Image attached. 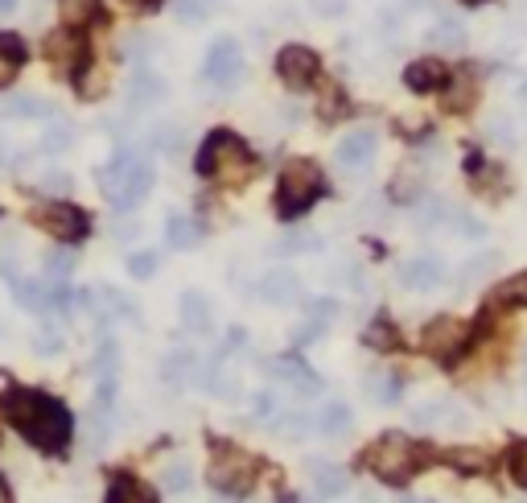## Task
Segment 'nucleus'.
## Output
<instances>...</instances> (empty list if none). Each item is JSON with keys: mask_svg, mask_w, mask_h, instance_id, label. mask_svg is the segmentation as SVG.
Returning <instances> with one entry per match:
<instances>
[{"mask_svg": "<svg viewBox=\"0 0 527 503\" xmlns=\"http://www.w3.org/2000/svg\"><path fill=\"white\" fill-rule=\"evenodd\" d=\"M367 466L379 483L388 487H404L416 471H425V450L412 446L404 433H383V438L367 450Z\"/></svg>", "mask_w": 527, "mask_h": 503, "instance_id": "39448f33", "label": "nucleus"}, {"mask_svg": "<svg viewBox=\"0 0 527 503\" xmlns=\"http://www.w3.org/2000/svg\"><path fill=\"white\" fill-rule=\"evenodd\" d=\"M445 281V264L437 256H412L400 264V285L404 289H416V293H429Z\"/></svg>", "mask_w": 527, "mask_h": 503, "instance_id": "ddd939ff", "label": "nucleus"}, {"mask_svg": "<svg viewBox=\"0 0 527 503\" xmlns=\"http://www.w3.org/2000/svg\"><path fill=\"white\" fill-rule=\"evenodd\" d=\"M33 223H38L42 231H50V236L62 240V244H79L91 231L87 211H79L75 203H42L38 211H33Z\"/></svg>", "mask_w": 527, "mask_h": 503, "instance_id": "1a4fd4ad", "label": "nucleus"}, {"mask_svg": "<svg viewBox=\"0 0 527 503\" xmlns=\"http://www.w3.org/2000/svg\"><path fill=\"white\" fill-rule=\"evenodd\" d=\"M441 104L445 112H466L474 104V95H478V75H474V66H462V71H449V79L441 83Z\"/></svg>", "mask_w": 527, "mask_h": 503, "instance_id": "4468645a", "label": "nucleus"}, {"mask_svg": "<svg viewBox=\"0 0 527 503\" xmlns=\"http://www.w3.org/2000/svg\"><path fill=\"white\" fill-rule=\"evenodd\" d=\"M445 79H449V66H445L441 58H416V62H408V71H404V83H408L416 95L441 91Z\"/></svg>", "mask_w": 527, "mask_h": 503, "instance_id": "dca6fc26", "label": "nucleus"}, {"mask_svg": "<svg viewBox=\"0 0 527 503\" xmlns=\"http://www.w3.org/2000/svg\"><path fill=\"white\" fill-rule=\"evenodd\" d=\"M276 75H280V83H289L293 91H305V87L318 83L322 58L313 54L309 46H285V50L276 54Z\"/></svg>", "mask_w": 527, "mask_h": 503, "instance_id": "9d476101", "label": "nucleus"}, {"mask_svg": "<svg viewBox=\"0 0 527 503\" xmlns=\"http://www.w3.org/2000/svg\"><path fill=\"white\" fill-rule=\"evenodd\" d=\"M70 141H75V132H70V124H66V120H58L54 128H46L42 149H46V153H62V149H70Z\"/></svg>", "mask_w": 527, "mask_h": 503, "instance_id": "f704fd0d", "label": "nucleus"}, {"mask_svg": "<svg viewBox=\"0 0 527 503\" xmlns=\"http://www.w3.org/2000/svg\"><path fill=\"white\" fill-rule=\"evenodd\" d=\"M165 79L161 75H153V71H136L132 75V83H128V104L132 108H153V104H161L165 99Z\"/></svg>", "mask_w": 527, "mask_h": 503, "instance_id": "a211bd4d", "label": "nucleus"}, {"mask_svg": "<svg viewBox=\"0 0 527 503\" xmlns=\"http://www.w3.org/2000/svg\"><path fill=\"white\" fill-rule=\"evenodd\" d=\"M462 5H470V9H478V5H486V0H462Z\"/></svg>", "mask_w": 527, "mask_h": 503, "instance_id": "a18cd8bd", "label": "nucleus"}, {"mask_svg": "<svg viewBox=\"0 0 527 503\" xmlns=\"http://www.w3.org/2000/svg\"><path fill=\"white\" fill-rule=\"evenodd\" d=\"M260 475V462L243 450H231V446H215V462H210V483L223 495H248L252 483Z\"/></svg>", "mask_w": 527, "mask_h": 503, "instance_id": "423d86ee", "label": "nucleus"}, {"mask_svg": "<svg viewBox=\"0 0 527 503\" xmlns=\"http://www.w3.org/2000/svg\"><path fill=\"white\" fill-rule=\"evenodd\" d=\"M25 42L17 38V33H0V87H9L21 71V62H25Z\"/></svg>", "mask_w": 527, "mask_h": 503, "instance_id": "412c9836", "label": "nucleus"}, {"mask_svg": "<svg viewBox=\"0 0 527 503\" xmlns=\"http://www.w3.org/2000/svg\"><path fill=\"white\" fill-rule=\"evenodd\" d=\"M268 372H272V376H280V384L297 388L301 396H305V392H318V376H313L301 359H280V363H272V367H268Z\"/></svg>", "mask_w": 527, "mask_h": 503, "instance_id": "6ab92c4d", "label": "nucleus"}, {"mask_svg": "<svg viewBox=\"0 0 527 503\" xmlns=\"http://www.w3.org/2000/svg\"><path fill=\"white\" fill-rule=\"evenodd\" d=\"M305 417H276L272 421V433H276V438H301V433H305Z\"/></svg>", "mask_w": 527, "mask_h": 503, "instance_id": "58836bf2", "label": "nucleus"}, {"mask_svg": "<svg viewBox=\"0 0 527 503\" xmlns=\"http://www.w3.org/2000/svg\"><path fill=\"white\" fill-rule=\"evenodd\" d=\"M470 339H474V326H466L462 318H433L425 326V334H420V347L437 363H458L466 355Z\"/></svg>", "mask_w": 527, "mask_h": 503, "instance_id": "0eeeda50", "label": "nucleus"}, {"mask_svg": "<svg viewBox=\"0 0 527 503\" xmlns=\"http://www.w3.org/2000/svg\"><path fill=\"white\" fill-rule=\"evenodd\" d=\"M507 471H511V479L527 491V442H515V446L507 450Z\"/></svg>", "mask_w": 527, "mask_h": 503, "instance_id": "c9c22d12", "label": "nucleus"}, {"mask_svg": "<svg viewBox=\"0 0 527 503\" xmlns=\"http://www.w3.org/2000/svg\"><path fill=\"white\" fill-rule=\"evenodd\" d=\"M0 116H9V120H46V116H54V108L46 104V99H38V95H9L5 104H0Z\"/></svg>", "mask_w": 527, "mask_h": 503, "instance_id": "aec40b11", "label": "nucleus"}, {"mask_svg": "<svg viewBox=\"0 0 527 503\" xmlns=\"http://www.w3.org/2000/svg\"><path fill=\"white\" fill-rule=\"evenodd\" d=\"M0 503H13V491H9V483L0 479Z\"/></svg>", "mask_w": 527, "mask_h": 503, "instance_id": "c03bdc74", "label": "nucleus"}, {"mask_svg": "<svg viewBox=\"0 0 527 503\" xmlns=\"http://www.w3.org/2000/svg\"><path fill=\"white\" fill-rule=\"evenodd\" d=\"M256 293H260V301H268V306H293L297 293H301V281H297L293 268H272V273L256 285Z\"/></svg>", "mask_w": 527, "mask_h": 503, "instance_id": "2eb2a0df", "label": "nucleus"}, {"mask_svg": "<svg viewBox=\"0 0 527 503\" xmlns=\"http://www.w3.org/2000/svg\"><path fill=\"white\" fill-rule=\"evenodd\" d=\"M153 182H157L153 161L145 153H136V149L112 153V161L99 170V186H103V194H108V203L116 211H132L140 198L153 190Z\"/></svg>", "mask_w": 527, "mask_h": 503, "instance_id": "f03ea898", "label": "nucleus"}, {"mask_svg": "<svg viewBox=\"0 0 527 503\" xmlns=\"http://www.w3.org/2000/svg\"><path fill=\"white\" fill-rule=\"evenodd\" d=\"M99 21V0H62V25L66 29H87Z\"/></svg>", "mask_w": 527, "mask_h": 503, "instance_id": "a878e982", "label": "nucleus"}, {"mask_svg": "<svg viewBox=\"0 0 527 503\" xmlns=\"http://www.w3.org/2000/svg\"><path fill=\"white\" fill-rule=\"evenodd\" d=\"M322 190H326V178H322L318 165L309 157H293L285 170H280V182H276V215L280 219L305 215L322 198Z\"/></svg>", "mask_w": 527, "mask_h": 503, "instance_id": "20e7f679", "label": "nucleus"}, {"mask_svg": "<svg viewBox=\"0 0 527 503\" xmlns=\"http://www.w3.org/2000/svg\"><path fill=\"white\" fill-rule=\"evenodd\" d=\"M495 301L499 306H527V273H515L511 281H503L495 289Z\"/></svg>", "mask_w": 527, "mask_h": 503, "instance_id": "2f4dec72", "label": "nucleus"}, {"mask_svg": "<svg viewBox=\"0 0 527 503\" xmlns=\"http://www.w3.org/2000/svg\"><path fill=\"white\" fill-rule=\"evenodd\" d=\"M108 503H157V491H149L132 475H112L108 483Z\"/></svg>", "mask_w": 527, "mask_h": 503, "instance_id": "5701e85b", "label": "nucleus"}, {"mask_svg": "<svg viewBox=\"0 0 527 503\" xmlns=\"http://www.w3.org/2000/svg\"><path fill=\"white\" fill-rule=\"evenodd\" d=\"M198 174L202 178H215V182H223V186H239V182H248L252 174H256V157H252V149L243 145L235 132H227V128H219V132H210V137L202 141V149H198Z\"/></svg>", "mask_w": 527, "mask_h": 503, "instance_id": "7ed1b4c3", "label": "nucleus"}, {"mask_svg": "<svg viewBox=\"0 0 527 503\" xmlns=\"http://www.w3.org/2000/svg\"><path fill=\"white\" fill-rule=\"evenodd\" d=\"M449 462H453V466H462V471H486L482 454H474V450H453Z\"/></svg>", "mask_w": 527, "mask_h": 503, "instance_id": "ea45409f", "label": "nucleus"}, {"mask_svg": "<svg viewBox=\"0 0 527 503\" xmlns=\"http://www.w3.org/2000/svg\"><path fill=\"white\" fill-rule=\"evenodd\" d=\"M161 487H165V491L186 495V491L194 487V466H190V462H182V458H178V462H169L165 471H161Z\"/></svg>", "mask_w": 527, "mask_h": 503, "instance_id": "cd10ccee", "label": "nucleus"}, {"mask_svg": "<svg viewBox=\"0 0 527 503\" xmlns=\"http://www.w3.org/2000/svg\"><path fill=\"white\" fill-rule=\"evenodd\" d=\"M367 396L379 400V405H396V400H400V384L392 376H367Z\"/></svg>", "mask_w": 527, "mask_h": 503, "instance_id": "72a5a7b5", "label": "nucleus"}, {"mask_svg": "<svg viewBox=\"0 0 527 503\" xmlns=\"http://www.w3.org/2000/svg\"><path fill=\"white\" fill-rule=\"evenodd\" d=\"M309 475H313V483H318V491L322 495H342L346 487H350V475L342 471V466H330V462H313L309 466Z\"/></svg>", "mask_w": 527, "mask_h": 503, "instance_id": "393cba45", "label": "nucleus"}, {"mask_svg": "<svg viewBox=\"0 0 527 503\" xmlns=\"http://www.w3.org/2000/svg\"><path fill=\"white\" fill-rule=\"evenodd\" d=\"M429 42L441 46V50H462V46H466V29H462L458 21H437V25L429 29Z\"/></svg>", "mask_w": 527, "mask_h": 503, "instance_id": "7c9ffc66", "label": "nucleus"}, {"mask_svg": "<svg viewBox=\"0 0 527 503\" xmlns=\"http://www.w3.org/2000/svg\"><path fill=\"white\" fill-rule=\"evenodd\" d=\"M400 503H429V499H400Z\"/></svg>", "mask_w": 527, "mask_h": 503, "instance_id": "49530a36", "label": "nucleus"}, {"mask_svg": "<svg viewBox=\"0 0 527 503\" xmlns=\"http://www.w3.org/2000/svg\"><path fill=\"white\" fill-rule=\"evenodd\" d=\"M182 326L186 330H194V334H206L210 330V301L198 293V289H186L182 293Z\"/></svg>", "mask_w": 527, "mask_h": 503, "instance_id": "b1692460", "label": "nucleus"}, {"mask_svg": "<svg viewBox=\"0 0 527 503\" xmlns=\"http://www.w3.org/2000/svg\"><path fill=\"white\" fill-rule=\"evenodd\" d=\"M75 87H79V95H83V99H99V95H103V87H108V75H103V66L83 62V66H79V75H75Z\"/></svg>", "mask_w": 527, "mask_h": 503, "instance_id": "c756f323", "label": "nucleus"}, {"mask_svg": "<svg viewBox=\"0 0 527 503\" xmlns=\"http://www.w3.org/2000/svg\"><path fill=\"white\" fill-rule=\"evenodd\" d=\"M70 273H75V252H70V244L62 252L46 256V281H66Z\"/></svg>", "mask_w": 527, "mask_h": 503, "instance_id": "473e14b6", "label": "nucleus"}, {"mask_svg": "<svg viewBox=\"0 0 527 503\" xmlns=\"http://www.w3.org/2000/svg\"><path fill=\"white\" fill-rule=\"evenodd\" d=\"M194 372H198V355H194L190 347H173V351L161 359V380H165L169 388H186V384L194 380Z\"/></svg>", "mask_w": 527, "mask_h": 503, "instance_id": "f3484780", "label": "nucleus"}, {"mask_svg": "<svg viewBox=\"0 0 527 503\" xmlns=\"http://www.w3.org/2000/svg\"><path fill=\"white\" fill-rule=\"evenodd\" d=\"M363 343L375 347V351H392V347L400 343V334H396V326H392L388 318H375V322L363 330Z\"/></svg>", "mask_w": 527, "mask_h": 503, "instance_id": "c85d7f7f", "label": "nucleus"}, {"mask_svg": "<svg viewBox=\"0 0 527 503\" xmlns=\"http://www.w3.org/2000/svg\"><path fill=\"white\" fill-rule=\"evenodd\" d=\"M313 5H318V13H326V17L342 13V0H313Z\"/></svg>", "mask_w": 527, "mask_h": 503, "instance_id": "a19ab883", "label": "nucleus"}, {"mask_svg": "<svg viewBox=\"0 0 527 503\" xmlns=\"http://www.w3.org/2000/svg\"><path fill=\"white\" fill-rule=\"evenodd\" d=\"M375 149H379V137H375V132H371V128H355V132H346V137L338 141L334 157H338L342 170L363 174L367 165L375 161Z\"/></svg>", "mask_w": 527, "mask_h": 503, "instance_id": "9b49d317", "label": "nucleus"}, {"mask_svg": "<svg viewBox=\"0 0 527 503\" xmlns=\"http://www.w3.org/2000/svg\"><path fill=\"white\" fill-rule=\"evenodd\" d=\"M202 240V227H198V219H190V215H178L173 211L169 219H165V244L169 248H194Z\"/></svg>", "mask_w": 527, "mask_h": 503, "instance_id": "4be33fe9", "label": "nucleus"}, {"mask_svg": "<svg viewBox=\"0 0 527 503\" xmlns=\"http://www.w3.org/2000/svg\"><path fill=\"white\" fill-rule=\"evenodd\" d=\"M13 9H17V0H0V21H5Z\"/></svg>", "mask_w": 527, "mask_h": 503, "instance_id": "37998d69", "label": "nucleus"}, {"mask_svg": "<svg viewBox=\"0 0 527 503\" xmlns=\"http://www.w3.org/2000/svg\"><path fill=\"white\" fill-rule=\"evenodd\" d=\"M79 29H58V33H50L46 38V58L58 66V71H79V66L87 62V42L83 38H75Z\"/></svg>", "mask_w": 527, "mask_h": 503, "instance_id": "f8f14e48", "label": "nucleus"}, {"mask_svg": "<svg viewBox=\"0 0 527 503\" xmlns=\"http://www.w3.org/2000/svg\"><path fill=\"white\" fill-rule=\"evenodd\" d=\"M318 433L322 438H346L350 433V409L346 405H326L318 417Z\"/></svg>", "mask_w": 527, "mask_h": 503, "instance_id": "bb28decb", "label": "nucleus"}, {"mask_svg": "<svg viewBox=\"0 0 527 503\" xmlns=\"http://www.w3.org/2000/svg\"><path fill=\"white\" fill-rule=\"evenodd\" d=\"M128 273H132L136 281L157 277V252H132V256H128Z\"/></svg>", "mask_w": 527, "mask_h": 503, "instance_id": "e433bc0d", "label": "nucleus"}, {"mask_svg": "<svg viewBox=\"0 0 527 503\" xmlns=\"http://www.w3.org/2000/svg\"><path fill=\"white\" fill-rule=\"evenodd\" d=\"M243 71H248V58H243V46L235 38H215L206 46V62H202L206 83L231 91V87H239Z\"/></svg>", "mask_w": 527, "mask_h": 503, "instance_id": "6e6552de", "label": "nucleus"}, {"mask_svg": "<svg viewBox=\"0 0 527 503\" xmlns=\"http://www.w3.org/2000/svg\"><path fill=\"white\" fill-rule=\"evenodd\" d=\"M128 9H157V0H124Z\"/></svg>", "mask_w": 527, "mask_h": 503, "instance_id": "79ce46f5", "label": "nucleus"}, {"mask_svg": "<svg viewBox=\"0 0 527 503\" xmlns=\"http://www.w3.org/2000/svg\"><path fill=\"white\" fill-rule=\"evenodd\" d=\"M0 413H5V421L17 425V433L29 446L50 450V454L66 450L70 433H75V417H70V409L62 405V400H50L38 388L9 384L5 392H0Z\"/></svg>", "mask_w": 527, "mask_h": 503, "instance_id": "f257e3e1", "label": "nucleus"}, {"mask_svg": "<svg viewBox=\"0 0 527 503\" xmlns=\"http://www.w3.org/2000/svg\"><path fill=\"white\" fill-rule=\"evenodd\" d=\"M173 13H178V21L198 25V21H206V13H210V0H173Z\"/></svg>", "mask_w": 527, "mask_h": 503, "instance_id": "4c0bfd02", "label": "nucleus"}]
</instances>
